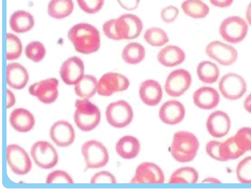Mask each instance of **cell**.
Wrapping results in <instances>:
<instances>
[{"mask_svg": "<svg viewBox=\"0 0 251 190\" xmlns=\"http://www.w3.org/2000/svg\"><path fill=\"white\" fill-rule=\"evenodd\" d=\"M179 14L178 9L173 5H169L163 8L160 12L162 20L166 23L175 21Z\"/></svg>", "mask_w": 251, "mask_h": 190, "instance_id": "7bdbcfd3", "label": "cell"}, {"mask_svg": "<svg viewBox=\"0 0 251 190\" xmlns=\"http://www.w3.org/2000/svg\"><path fill=\"white\" fill-rule=\"evenodd\" d=\"M74 8L72 0H50L48 5V14L55 19H62L70 16Z\"/></svg>", "mask_w": 251, "mask_h": 190, "instance_id": "83f0119b", "label": "cell"}, {"mask_svg": "<svg viewBox=\"0 0 251 190\" xmlns=\"http://www.w3.org/2000/svg\"><path fill=\"white\" fill-rule=\"evenodd\" d=\"M191 83L192 76L188 71L182 68L175 69L166 78L165 91L171 97H179L189 89Z\"/></svg>", "mask_w": 251, "mask_h": 190, "instance_id": "8fae6325", "label": "cell"}, {"mask_svg": "<svg viewBox=\"0 0 251 190\" xmlns=\"http://www.w3.org/2000/svg\"><path fill=\"white\" fill-rule=\"evenodd\" d=\"M7 104L6 108H9L12 107L16 103V98L13 93L9 89L6 90Z\"/></svg>", "mask_w": 251, "mask_h": 190, "instance_id": "bcb514c9", "label": "cell"}, {"mask_svg": "<svg viewBox=\"0 0 251 190\" xmlns=\"http://www.w3.org/2000/svg\"><path fill=\"white\" fill-rule=\"evenodd\" d=\"M185 115L183 105L176 100L166 101L160 106L158 116L160 120L168 125H176L180 123Z\"/></svg>", "mask_w": 251, "mask_h": 190, "instance_id": "d6986e66", "label": "cell"}, {"mask_svg": "<svg viewBox=\"0 0 251 190\" xmlns=\"http://www.w3.org/2000/svg\"><path fill=\"white\" fill-rule=\"evenodd\" d=\"M202 183H210V184H220L221 181L218 178L214 177H208L203 179Z\"/></svg>", "mask_w": 251, "mask_h": 190, "instance_id": "c3c4849f", "label": "cell"}, {"mask_svg": "<svg viewBox=\"0 0 251 190\" xmlns=\"http://www.w3.org/2000/svg\"><path fill=\"white\" fill-rule=\"evenodd\" d=\"M133 111L126 101L120 100L110 103L105 110V118L112 127L122 128L128 126L133 118Z\"/></svg>", "mask_w": 251, "mask_h": 190, "instance_id": "8992f818", "label": "cell"}, {"mask_svg": "<svg viewBox=\"0 0 251 190\" xmlns=\"http://www.w3.org/2000/svg\"><path fill=\"white\" fill-rule=\"evenodd\" d=\"M75 106L74 119L76 127L85 132L95 129L100 121L99 107L87 99H77Z\"/></svg>", "mask_w": 251, "mask_h": 190, "instance_id": "277c9868", "label": "cell"}, {"mask_svg": "<svg viewBox=\"0 0 251 190\" xmlns=\"http://www.w3.org/2000/svg\"><path fill=\"white\" fill-rule=\"evenodd\" d=\"M59 74L65 84L75 85L84 75L83 62L76 56L68 58L61 64Z\"/></svg>", "mask_w": 251, "mask_h": 190, "instance_id": "2e32d148", "label": "cell"}, {"mask_svg": "<svg viewBox=\"0 0 251 190\" xmlns=\"http://www.w3.org/2000/svg\"><path fill=\"white\" fill-rule=\"evenodd\" d=\"M67 37L75 50L81 54L95 53L100 46L99 30L88 23H78L73 25L69 30Z\"/></svg>", "mask_w": 251, "mask_h": 190, "instance_id": "7a4b0ae2", "label": "cell"}, {"mask_svg": "<svg viewBox=\"0 0 251 190\" xmlns=\"http://www.w3.org/2000/svg\"><path fill=\"white\" fill-rule=\"evenodd\" d=\"M222 142L210 140L205 146V151L207 155L213 159L222 162H225L222 153Z\"/></svg>", "mask_w": 251, "mask_h": 190, "instance_id": "60d3db41", "label": "cell"}, {"mask_svg": "<svg viewBox=\"0 0 251 190\" xmlns=\"http://www.w3.org/2000/svg\"><path fill=\"white\" fill-rule=\"evenodd\" d=\"M185 14L194 19L205 17L209 12V6L201 0H185L181 5Z\"/></svg>", "mask_w": 251, "mask_h": 190, "instance_id": "4dcf8cb0", "label": "cell"}, {"mask_svg": "<svg viewBox=\"0 0 251 190\" xmlns=\"http://www.w3.org/2000/svg\"><path fill=\"white\" fill-rule=\"evenodd\" d=\"M35 24L33 16L28 12L19 10L14 12L9 19L11 29L17 33H24L30 30Z\"/></svg>", "mask_w": 251, "mask_h": 190, "instance_id": "484cf974", "label": "cell"}, {"mask_svg": "<svg viewBox=\"0 0 251 190\" xmlns=\"http://www.w3.org/2000/svg\"><path fill=\"white\" fill-rule=\"evenodd\" d=\"M25 53L28 59L34 63H39L44 58L46 50L42 42L38 41H34L26 45Z\"/></svg>", "mask_w": 251, "mask_h": 190, "instance_id": "d590c367", "label": "cell"}, {"mask_svg": "<svg viewBox=\"0 0 251 190\" xmlns=\"http://www.w3.org/2000/svg\"><path fill=\"white\" fill-rule=\"evenodd\" d=\"M146 42L152 46H162L169 42V39L166 32L157 27L147 29L144 34Z\"/></svg>", "mask_w": 251, "mask_h": 190, "instance_id": "d6a6232c", "label": "cell"}, {"mask_svg": "<svg viewBox=\"0 0 251 190\" xmlns=\"http://www.w3.org/2000/svg\"><path fill=\"white\" fill-rule=\"evenodd\" d=\"M243 106L248 112L251 114V93L244 100Z\"/></svg>", "mask_w": 251, "mask_h": 190, "instance_id": "7dc6e473", "label": "cell"}, {"mask_svg": "<svg viewBox=\"0 0 251 190\" xmlns=\"http://www.w3.org/2000/svg\"><path fill=\"white\" fill-rule=\"evenodd\" d=\"M186 57L184 51L179 47L168 45L161 49L158 53L157 58L162 65L172 67L182 63Z\"/></svg>", "mask_w": 251, "mask_h": 190, "instance_id": "cb8c5ba5", "label": "cell"}, {"mask_svg": "<svg viewBox=\"0 0 251 190\" xmlns=\"http://www.w3.org/2000/svg\"><path fill=\"white\" fill-rule=\"evenodd\" d=\"M197 74L201 82L210 84L217 81L220 70L215 63L209 61H203L197 65Z\"/></svg>", "mask_w": 251, "mask_h": 190, "instance_id": "f546056e", "label": "cell"}, {"mask_svg": "<svg viewBox=\"0 0 251 190\" xmlns=\"http://www.w3.org/2000/svg\"><path fill=\"white\" fill-rule=\"evenodd\" d=\"M218 92L210 86H201L196 90L193 94L195 105L203 110H210L216 107L220 102Z\"/></svg>", "mask_w": 251, "mask_h": 190, "instance_id": "44dd1931", "label": "cell"}, {"mask_svg": "<svg viewBox=\"0 0 251 190\" xmlns=\"http://www.w3.org/2000/svg\"><path fill=\"white\" fill-rule=\"evenodd\" d=\"M50 136L52 142L59 147L71 145L75 139V131L68 121L60 120L52 124L50 129Z\"/></svg>", "mask_w": 251, "mask_h": 190, "instance_id": "ac0fdd59", "label": "cell"}, {"mask_svg": "<svg viewBox=\"0 0 251 190\" xmlns=\"http://www.w3.org/2000/svg\"><path fill=\"white\" fill-rule=\"evenodd\" d=\"M219 89L226 99L236 100L241 98L247 90V84L240 75L229 73L224 75L218 84Z\"/></svg>", "mask_w": 251, "mask_h": 190, "instance_id": "30bf717a", "label": "cell"}, {"mask_svg": "<svg viewBox=\"0 0 251 190\" xmlns=\"http://www.w3.org/2000/svg\"><path fill=\"white\" fill-rule=\"evenodd\" d=\"M210 3L214 6L220 8H226L230 6L233 0H209Z\"/></svg>", "mask_w": 251, "mask_h": 190, "instance_id": "f6af8a7d", "label": "cell"}, {"mask_svg": "<svg viewBox=\"0 0 251 190\" xmlns=\"http://www.w3.org/2000/svg\"><path fill=\"white\" fill-rule=\"evenodd\" d=\"M104 0H76L80 9L84 12L94 14L99 12L103 6Z\"/></svg>", "mask_w": 251, "mask_h": 190, "instance_id": "ab89813d", "label": "cell"}, {"mask_svg": "<svg viewBox=\"0 0 251 190\" xmlns=\"http://www.w3.org/2000/svg\"><path fill=\"white\" fill-rule=\"evenodd\" d=\"M139 95L145 105L151 106H155L160 103L163 97L161 85L154 80H145L140 84Z\"/></svg>", "mask_w": 251, "mask_h": 190, "instance_id": "ffe728a7", "label": "cell"}, {"mask_svg": "<svg viewBox=\"0 0 251 190\" xmlns=\"http://www.w3.org/2000/svg\"><path fill=\"white\" fill-rule=\"evenodd\" d=\"M206 127L211 136L217 138H222L226 135L230 130V117L223 111H215L208 116L206 122Z\"/></svg>", "mask_w": 251, "mask_h": 190, "instance_id": "e0dca14e", "label": "cell"}, {"mask_svg": "<svg viewBox=\"0 0 251 190\" xmlns=\"http://www.w3.org/2000/svg\"><path fill=\"white\" fill-rule=\"evenodd\" d=\"M164 180L163 171L157 165L145 162L137 167L130 182L134 184H162Z\"/></svg>", "mask_w": 251, "mask_h": 190, "instance_id": "9a60e30c", "label": "cell"}, {"mask_svg": "<svg viewBox=\"0 0 251 190\" xmlns=\"http://www.w3.org/2000/svg\"><path fill=\"white\" fill-rule=\"evenodd\" d=\"M246 18L249 24L251 25V2L249 4L247 8Z\"/></svg>", "mask_w": 251, "mask_h": 190, "instance_id": "681fc988", "label": "cell"}, {"mask_svg": "<svg viewBox=\"0 0 251 190\" xmlns=\"http://www.w3.org/2000/svg\"><path fill=\"white\" fill-rule=\"evenodd\" d=\"M199 179V173L194 168L183 167L176 169L171 175V184H195Z\"/></svg>", "mask_w": 251, "mask_h": 190, "instance_id": "1f68e13d", "label": "cell"}, {"mask_svg": "<svg viewBox=\"0 0 251 190\" xmlns=\"http://www.w3.org/2000/svg\"><path fill=\"white\" fill-rule=\"evenodd\" d=\"M222 153L225 161H227L238 159L245 152L240 147L233 136L222 142Z\"/></svg>", "mask_w": 251, "mask_h": 190, "instance_id": "836d02e7", "label": "cell"}, {"mask_svg": "<svg viewBox=\"0 0 251 190\" xmlns=\"http://www.w3.org/2000/svg\"><path fill=\"white\" fill-rule=\"evenodd\" d=\"M119 4L124 9L132 11L136 9L140 0H116Z\"/></svg>", "mask_w": 251, "mask_h": 190, "instance_id": "ee69618b", "label": "cell"}, {"mask_svg": "<svg viewBox=\"0 0 251 190\" xmlns=\"http://www.w3.org/2000/svg\"><path fill=\"white\" fill-rule=\"evenodd\" d=\"M6 160L12 171L17 175H25L32 168L31 159L26 151L17 144L6 148Z\"/></svg>", "mask_w": 251, "mask_h": 190, "instance_id": "7c38bea8", "label": "cell"}, {"mask_svg": "<svg viewBox=\"0 0 251 190\" xmlns=\"http://www.w3.org/2000/svg\"><path fill=\"white\" fill-rule=\"evenodd\" d=\"M145 49L141 43L132 42L126 44L122 52L123 60L129 64H136L145 58Z\"/></svg>", "mask_w": 251, "mask_h": 190, "instance_id": "f1b7e54d", "label": "cell"}, {"mask_svg": "<svg viewBox=\"0 0 251 190\" xmlns=\"http://www.w3.org/2000/svg\"><path fill=\"white\" fill-rule=\"evenodd\" d=\"M130 85L128 79L123 74L108 72L103 74L98 81L97 92L108 97L114 93L125 91Z\"/></svg>", "mask_w": 251, "mask_h": 190, "instance_id": "9c48e42d", "label": "cell"}, {"mask_svg": "<svg viewBox=\"0 0 251 190\" xmlns=\"http://www.w3.org/2000/svg\"><path fill=\"white\" fill-rule=\"evenodd\" d=\"M6 59L13 61L18 59L22 52V44L20 39L11 33L6 34Z\"/></svg>", "mask_w": 251, "mask_h": 190, "instance_id": "e575fe53", "label": "cell"}, {"mask_svg": "<svg viewBox=\"0 0 251 190\" xmlns=\"http://www.w3.org/2000/svg\"><path fill=\"white\" fill-rule=\"evenodd\" d=\"M200 143L197 136L192 132L179 131L173 137L170 148L173 158L180 163H187L196 156Z\"/></svg>", "mask_w": 251, "mask_h": 190, "instance_id": "3957f363", "label": "cell"}, {"mask_svg": "<svg viewBox=\"0 0 251 190\" xmlns=\"http://www.w3.org/2000/svg\"><path fill=\"white\" fill-rule=\"evenodd\" d=\"M47 184H73L74 183L72 177L65 171L55 170L48 174L46 177Z\"/></svg>", "mask_w": 251, "mask_h": 190, "instance_id": "f35d334b", "label": "cell"}, {"mask_svg": "<svg viewBox=\"0 0 251 190\" xmlns=\"http://www.w3.org/2000/svg\"><path fill=\"white\" fill-rule=\"evenodd\" d=\"M205 53L209 58L225 66L232 64L238 58V52L234 47L219 41L210 42L205 47Z\"/></svg>", "mask_w": 251, "mask_h": 190, "instance_id": "5bb4252c", "label": "cell"}, {"mask_svg": "<svg viewBox=\"0 0 251 190\" xmlns=\"http://www.w3.org/2000/svg\"><path fill=\"white\" fill-rule=\"evenodd\" d=\"M236 175L240 183L251 184V156L244 158L238 163Z\"/></svg>", "mask_w": 251, "mask_h": 190, "instance_id": "8d00e7d4", "label": "cell"}, {"mask_svg": "<svg viewBox=\"0 0 251 190\" xmlns=\"http://www.w3.org/2000/svg\"><path fill=\"white\" fill-rule=\"evenodd\" d=\"M143 28L141 20L132 14H124L117 19L108 20L102 27L106 37L114 41L136 39L141 34Z\"/></svg>", "mask_w": 251, "mask_h": 190, "instance_id": "6da1fadb", "label": "cell"}, {"mask_svg": "<svg viewBox=\"0 0 251 190\" xmlns=\"http://www.w3.org/2000/svg\"><path fill=\"white\" fill-rule=\"evenodd\" d=\"M240 147L246 152L251 150V127H243L233 136Z\"/></svg>", "mask_w": 251, "mask_h": 190, "instance_id": "74e56055", "label": "cell"}, {"mask_svg": "<svg viewBox=\"0 0 251 190\" xmlns=\"http://www.w3.org/2000/svg\"><path fill=\"white\" fill-rule=\"evenodd\" d=\"M58 80L50 78L34 83L30 85L28 91L44 104L54 102L58 96Z\"/></svg>", "mask_w": 251, "mask_h": 190, "instance_id": "4fadbf2b", "label": "cell"}, {"mask_svg": "<svg viewBox=\"0 0 251 190\" xmlns=\"http://www.w3.org/2000/svg\"><path fill=\"white\" fill-rule=\"evenodd\" d=\"M91 184H115L117 183L115 177L111 172L102 170L96 172L91 178Z\"/></svg>", "mask_w": 251, "mask_h": 190, "instance_id": "b9f144b4", "label": "cell"}, {"mask_svg": "<svg viewBox=\"0 0 251 190\" xmlns=\"http://www.w3.org/2000/svg\"><path fill=\"white\" fill-rule=\"evenodd\" d=\"M98 81L94 76L84 74L82 78L74 85L75 94L81 99L91 98L97 92Z\"/></svg>", "mask_w": 251, "mask_h": 190, "instance_id": "4316f807", "label": "cell"}, {"mask_svg": "<svg viewBox=\"0 0 251 190\" xmlns=\"http://www.w3.org/2000/svg\"><path fill=\"white\" fill-rule=\"evenodd\" d=\"M248 31V25L241 17L233 16L224 19L221 23L219 32L222 39L229 43L242 41Z\"/></svg>", "mask_w": 251, "mask_h": 190, "instance_id": "52a82bcc", "label": "cell"}, {"mask_svg": "<svg viewBox=\"0 0 251 190\" xmlns=\"http://www.w3.org/2000/svg\"><path fill=\"white\" fill-rule=\"evenodd\" d=\"M9 122L15 130L19 132L25 133L33 128L35 120L32 113L27 109L17 108L11 112Z\"/></svg>", "mask_w": 251, "mask_h": 190, "instance_id": "7402d4cb", "label": "cell"}, {"mask_svg": "<svg viewBox=\"0 0 251 190\" xmlns=\"http://www.w3.org/2000/svg\"><path fill=\"white\" fill-rule=\"evenodd\" d=\"M139 140L131 135H125L120 138L115 145V150L122 158L130 160L135 158L140 151Z\"/></svg>", "mask_w": 251, "mask_h": 190, "instance_id": "d4e9b609", "label": "cell"}, {"mask_svg": "<svg viewBox=\"0 0 251 190\" xmlns=\"http://www.w3.org/2000/svg\"><path fill=\"white\" fill-rule=\"evenodd\" d=\"M29 79L26 68L18 63H11L6 66V83L11 88L20 90L26 85Z\"/></svg>", "mask_w": 251, "mask_h": 190, "instance_id": "603a6c76", "label": "cell"}, {"mask_svg": "<svg viewBox=\"0 0 251 190\" xmlns=\"http://www.w3.org/2000/svg\"><path fill=\"white\" fill-rule=\"evenodd\" d=\"M30 154L35 164L42 169H50L58 161V154L54 147L46 141H38L30 148Z\"/></svg>", "mask_w": 251, "mask_h": 190, "instance_id": "ba28073f", "label": "cell"}, {"mask_svg": "<svg viewBox=\"0 0 251 190\" xmlns=\"http://www.w3.org/2000/svg\"><path fill=\"white\" fill-rule=\"evenodd\" d=\"M81 151L85 163V170L103 167L108 162L107 149L99 141L91 140L85 142L81 146Z\"/></svg>", "mask_w": 251, "mask_h": 190, "instance_id": "5b68a950", "label": "cell"}]
</instances>
